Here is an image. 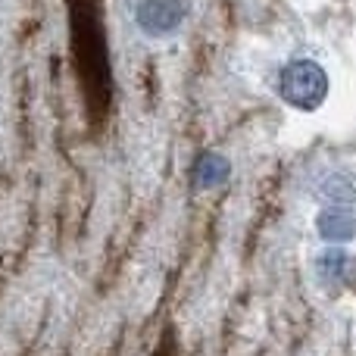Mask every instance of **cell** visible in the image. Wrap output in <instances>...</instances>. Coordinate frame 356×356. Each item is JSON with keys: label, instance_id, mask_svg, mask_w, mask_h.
<instances>
[{"label": "cell", "instance_id": "1", "mask_svg": "<svg viewBox=\"0 0 356 356\" xmlns=\"http://www.w3.org/2000/svg\"><path fill=\"white\" fill-rule=\"evenodd\" d=\"M282 94L288 104L300 106V110H316L328 94L325 69L313 60H294L282 72Z\"/></svg>", "mask_w": 356, "mask_h": 356}, {"label": "cell", "instance_id": "2", "mask_svg": "<svg viewBox=\"0 0 356 356\" xmlns=\"http://www.w3.org/2000/svg\"><path fill=\"white\" fill-rule=\"evenodd\" d=\"M188 0H141L135 10V22L144 35L150 38H166L181 29L188 19Z\"/></svg>", "mask_w": 356, "mask_h": 356}, {"label": "cell", "instance_id": "4", "mask_svg": "<svg viewBox=\"0 0 356 356\" xmlns=\"http://www.w3.org/2000/svg\"><path fill=\"white\" fill-rule=\"evenodd\" d=\"M316 228H319V234L325 241H350L356 234V219L350 213H344V209H325V213H319V219H316Z\"/></svg>", "mask_w": 356, "mask_h": 356}, {"label": "cell", "instance_id": "3", "mask_svg": "<svg viewBox=\"0 0 356 356\" xmlns=\"http://www.w3.org/2000/svg\"><path fill=\"white\" fill-rule=\"evenodd\" d=\"M228 175H232V163L225 160L222 154H200L194 163V184L200 191H213L219 188V184L228 181Z\"/></svg>", "mask_w": 356, "mask_h": 356}]
</instances>
